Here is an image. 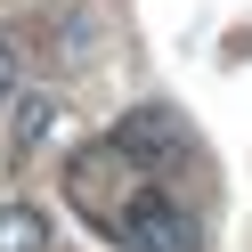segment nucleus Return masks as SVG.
Here are the masks:
<instances>
[{
	"label": "nucleus",
	"instance_id": "nucleus-1",
	"mask_svg": "<svg viewBox=\"0 0 252 252\" xmlns=\"http://www.w3.org/2000/svg\"><path fill=\"white\" fill-rule=\"evenodd\" d=\"M114 236H122L130 252H203L195 212H187V203H171L163 187H138V195L114 212Z\"/></svg>",
	"mask_w": 252,
	"mask_h": 252
},
{
	"label": "nucleus",
	"instance_id": "nucleus-2",
	"mask_svg": "<svg viewBox=\"0 0 252 252\" xmlns=\"http://www.w3.org/2000/svg\"><path fill=\"white\" fill-rule=\"evenodd\" d=\"M171 147H179V114L171 106H130L114 122V155L122 163H171Z\"/></svg>",
	"mask_w": 252,
	"mask_h": 252
},
{
	"label": "nucleus",
	"instance_id": "nucleus-3",
	"mask_svg": "<svg viewBox=\"0 0 252 252\" xmlns=\"http://www.w3.org/2000/svg\"><path fill=\"white\" fill-rule=\"evenodd\" d=\"M49 244H57V228L41 203H0V252H49Z\"/></svg>",
	"mask_w": 252,
	"mask_h": 252
},
{
	"label": "nucleus",
	"instance_id": "nucleus-4",
	"mask_svg": "<svg viewBox=\"0 0 252 252\" xmlns=\"http://www.w3.org/2000/svg\"><path fill=\"white\" fill-rule=\"evenodd\" d=\"M57 114H65V106H57L49 90H33V98H17V122H8V155H17V163H25V155H33L41 138L57 130Z\"/></svg>",
	"mask_w": 252,
	"mask_h": 252
},
{
	"label": "nucleus",
	"instance_id": "nucleus-5",
	"mask_svg": "<svg viewBox=\"0 0 252 252\" xmlns=\"http://www.w3.org/2000/svg\"><path fill=\"white\" fill-rule=\"evenodd\" d=\"M8 98H17V41L0 33V106H8Z\"/></svg>",
	"mask_w": 252,
	"mask_h": 252
}]
</instances>
